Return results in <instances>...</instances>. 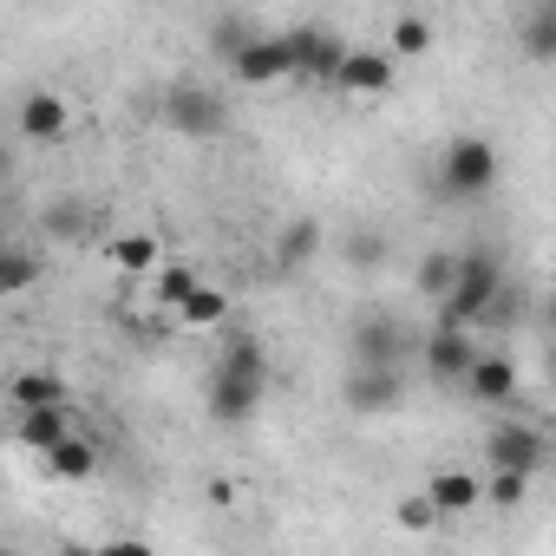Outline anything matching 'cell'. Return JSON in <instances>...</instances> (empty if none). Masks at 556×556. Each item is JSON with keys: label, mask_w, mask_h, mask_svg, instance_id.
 Listing matches in <instances>:
<instances>
[{"label": "cell", "mask_w": 556, "mask_h": 556, "mask_svg": "<svg viewBox=\"0 0 556 556\" xmlns=\"http://www.w3.org/2000/svg\"><path fill=\"white\" fill-rule=\"evenodd\" d=\"M400 354H406V328H400V321L374 315V321L354 328V361H361V367H400Z\"/></svg>", "instance_id": "5bb4252c"}, {"label": "cell", "mask_w": 556, "mask_h": 556, "mask_svg": "<svg viewBox=\"0 0 556 556\" xmlns=\"http://www.w3.org/2000/svg\"><path fill=\"white\" fill-rule=\"evenodd\" d=\"M262 393H268V354L255 334H236L210 374V419L216 426H249L262 413Z\"/></svg>", "instance_id": "6da1fadb"}, {"label": "cell", "mask_w": 556, "mask_h": 556, "mask_svg": "<svg viewBox=\"0 0 556 556\" xmlns=\"http://www.w3.org/2000/svg\"><path fill=\"white\" fill-rule=\"evenodd\" d=\"M419 354H426V374H432L439 387H465V374H471V361H478L484 348L471 341V328H458V321H439V328L419 341Z\"/></svg>", "instance_id": "52a82bcc"}, {"label": "cell", "mask_w": 556, "mask_h": 556, "mask_svg": "<svg viewBox=\"0 0 556 556\" xmlns=\"http://www.w3.org/2000/svg\"><path fill=\"white\" fill-rule=\"evenodd\" d=\"M177 321H184V328H223V321H229V295L210 289V282H197V295L177 308Z\"/></svg>", "instance_id": "cb8c5ba5"}, {"label": "cell", "mask_w": 556, "mask_h": 556, "mask_svg": "<svg viewBox=\"0 0 556 556\" xmlns=\"http://www.w3.org/2000/svg\"><path fill=\"white\" fill-rule=\"evenodd\" d=\"M47 465H53V478H66V484H86V478L99 471V445L73 432V439H60V445L47 452Z\"/></svg>", "instance_id": "ffe728a7"}, {"label": "cell", "mask_w": 556, "mask_h": 556, "mask_svg": "<svg viewBox=\"0 0 556 556\" xmlns=\"http://www.w3.org/2000/svg\"><path fill=\"white\" fill-rule=\"evenodd\" d=\"M105 255H112V268H118V275H151V268L164 262V242H157L151 229H125V236H112V242H105Z\"/></svg>", "instance_id": "2e32d148"}, {"label": "cell", "mask_w": 556, "mask_h": 556, "mask_svg": "<svg viewBox=\"0 0 556 556\" xmlns=\"http://www.w3.org/2000/svg\"><path fill=\"white\" fill-rule=\"evenodd\" d=\"M491 184H497V144L478 138V131L452 138L445 157H439V197H445V203H471V197H484Z\"/></svg>", "instance_id": "3957f363"}, {"label": "cell", "mask_w": 556, "mask_h": 556, "mask_svg": "<svg viewBox=\"0 0 556 556\" xmlns=\"http://www.w3.org/2000/svg\"><path fill=\"white\" fill-rule=\"evenodd\" d=\"M465 400L471 406H510L517 400V361H504V354H478L471 361V374H465Z\"/></svg>", "instance_id": "8fae6325"}, {"label": "cell", "mask_w": 556, "mask_h": 556, "mask_svg": "<svg viewBox=\"0 0 556 556\" xmlns=\"http://www.w3.org/2000/svg\"><path fill=\"white\" fill-rule=\"evenodd\" d=\"M426 47H432V21H426V14H400V21H393V53H400V60H419Z\"/></svg>", "instance_id": "4316f807"}, {"label": "cell", "mask_w": 556, "mask_h": 556, "mask_svg": "<svg viewBox=\"0 0 556 556\" xmlns=\"http://www.w3.org/2000/svg\"><path fill=\"white\" fill-rule=\"evenodd\" d=\"M8 400H14V413H27V406H60L66 387H60V374L34 367V374H14V380H8Z\"/></svg>", "instance_id": "44dd1931"}, {"label": "cell", "mask_w": 556, "mask_h": 556, "mask_svg": "<svg viewBox=\"0 0 556 556\" xmlns=\"http://www.w3.org/2000/svg\"><path fill=\"white\" fill-rule=\"evenodd\" d=\"M523 491H530V471H504V465H491V478H484V504L517 510V504H523Z\"/></svg>", "instance_id": "484cf974"}, {"label": "cell", "mask_w": 556, "mask_h": 556, "mask_svg": "<svg viewBox=\"0 0 556 556\" xmlns=\"http://www.w3.org/2000/svg\"><path fill=\"white\" fill-rule=\"evenodd\" d=\"M229 73H236V86H282V79H295L289 34H249V47L229 60Z\"/></svg>", "instance_id": "5b68a950"}, {"label": "cell", "mask_w": 556, "mask_h": 556, "mask_svg": "<svg viewBox=\"0 0 556 556\" xmlns=\"http://www.w3.org/2000/svg\"><path fill=\"white\" fill-rule=\"evenodd\" d=\"M393 517H400V530H419V536L445 523V510L432 504V491H413V497H400V510H393Z\"/></svg>", "instance_id": "83f0119b"}, {"label": "cell", "mask_w": 556, "mask_h": 556, "mask_svg": "<svg viewBox=\"0 0 556 556\" xmlns=\"http://www.w3.org/2000/svg\"><path fill=\"white\" fill-rule=\"evenodd\" d=\"M40 229H47L53 242H86V236H92V210H86V203H73V197H66V203H47Z\"/></svg>", "instance_id": "603a6c76"}, {"label": "cell", "mask_w": 556, "mask_h": 556, "mask_svg": "<svg viewBox=\"0 0 556 556\" xmlns=\"http://www.w3.org/2000/svg\"><path fill=\"white\" fill-rule=\"evenodd\" d=\"M341 400H348V413L380 419V413H393V406L406 400V367H361V361H354V374H348Z\"/></svg>", "instance_id": "ba28073f"}, {"label": "cell", "mask_w": 556, "mask_h": 556, "mask_svg": "<svg viewBox=\"0 0 556 556\" xmlns=\"http://www.w3.org/2000/svg\"><path fill=\"white\" fill-rule=\"evenodd\" d=\"M497 295H504V268H497V255L471 249V255L458 262V282H452V295L439 302V321L478 328V321H484V315L497 308Z\"/></svg>", "instance_id": "7a4b0ae2"}, {"label": "cell", "mask_w": 556, "mask_h": 556, "mask_svg": "<svg viewBox=\"0 0 556 556\" xmlns=\"http://www.w3.org/2000/svg\"><path fill=\"white\" fill-rule=\"evenodd\" d=\"M315 249H321V223L315 216H295L282 236H275V262H282V268H302Z\"/></svg>", "instance_id": "7402d4cb"}, {"label": "cell", "mask_w": 556, "mask_h": 556, "mask_svg": "<svg viewBox=\"0 0 556 556\" xmlns=\"http://www.w3.org/2000/svg\"><path fill=\"white\" fill-rule=\"evenodd\" d=\"M14 125H21L27 144H60V138L73 131V112H66V99H60L53 86H40V92L21 99V118H14Z\"/></svg>", "instance_id": "30bf717a"}, {"label": "cell", "mask_w": 556, "mask_h": 556, "mask_svg": "<svg viewBox=\"0 0 556 556\" xmlns=\"http://www.w3.org/2000/svg\"><path fill=\"white\" fill-rule=\"evenodd\" d=\"M517 47H523V60H536V66H556V0H543V8L517 27Z\"/></svg>", "instance_id": "e0dca14e"}, {"label": "cell", "mask_w": 556, "mask_h": 556, "mask_svg": "<svg viewBox=\"0 0 556 556\" xmlns=\"http://www.w3.org/2000/svg\"><path fill=\"white\" fill-rule=\"evenodd\" d=\"M393 60H400L393 47H348L334 92H348V99H380V92H393Z\"/></svg>", "instance_id": "9c48e42d"}, {"label": "cell", "mask_w": 556, "mask_h": 556, "mask_svg": "<svg viewBox=\"0 0 556 556\" xmlns=\"http://www.w3.org/2000/svg\"><path fill=\"white\" fill-rule=\"evenodd\" d=\"M380 255H387L380 236H354V242H348V262H380Z\"/></svg>", "instance_id": "f1b7e54d"}, {"label": "cell", "mask_w": 556, "mask_h": 556, "mask_svg": "<svg viewBox=\"0 0 556 556\" xmlns=\"http://www.w3.org/2000/svg\"><path fill=\"white\" fill-rule=\"evenodd\" d=\"M543 328L556 334V295H543Z\"/></svg>", "instance_id": "f546056e"}, {"label": "cell", "mask_w": 556, "mask_h": 556, "mask_svg": "<svg viewBox=\"0 0 556 556\" xmlns=\"http://www.w3.org/2000/svg\"><path fill=\"white\" fill-rule=\"evenodd\" d=\"M190 295H197V268L164 255V262L151 268V302H157V308H184Z\"/></svg>", "instance_id": "d6986e66"}, {"label": "cell", "mask_w": 556, "mask_h": 556, "mask_svg": "<svg viewBox=\"0 0 556 556\" xmlns=\"http://www.w3.org/2000/svg\"><path fill=\"white\" fill-rule=\"evenodd\" d=\"M34 282H40V255L14 242L8 255H0V295H27Z\"/></svg>", "instance_id": "d4e9b609"}, {"label": "cell", "mask_w": 556, "mask_h": 556, "mask_svg": "<svg viewBox=\"0 0 556 556\" xmlns=\"http://www.w3.org/2000/svg\"><path fill=\"white\" fill-rule=\"evenodd\" d=\"M426 491H432V504H439L445 517H465V510L484 504V478H478V471H432Z\"/></svg>", "instance_id": "9a60e30c"}, {"label": "cell", "mask_w": 556, "mask_h": 556, "mask_svg": "<svg viewBox=\"0 0 556 556\" xmlns=\"http://www.w3.org/2000/svg\"><path fill=\"white\" fill-rule=\"evenodd\" d=\"M157 118H164L177 138H223L229 105H223V92H210L203 79H170L164 99H157Z\"/></svg>", "instance_id": "277c9868"}, {"label": "cell", "mask_w": 556, "mask_h": 556, "mask_svg": "<svg viewBox=\"0 0 556 556\" xmlns=\"http://www.w3.org/2000/svg\"><path fill=\"white\" fill-rule=\"evenodd\" d=\"M484 458L504 465V471H536V465H543V432L523 426V419H510V426H497V432L484 439Z\"/></svg>", "instance_id": "7c38bea8"}, {"label": "cell", "mask_w": 556, "mask_h": 556, "mask_svg": "<svg viewBox=\"0 0 556 556\" xmlns=\"http://www.w3.org/2000/svg\"><path fill=\"white\" fill-rule=\"evenodd\" d=\"M289 47H295V79H302V86H328V92H334L341 60H348V40H341L334 27H295V34H289Z\"/></svg>", "instance_id": "8992f818"}, {"label": "cell", "mask_w": 556, "mask_h": 556, "mask_svg": "<svg viewBox=\"0 0 556 556\" xmlns=\"http://www.w3.org/2000/svg\"><path fill=\"white\" fill-rule=\"evenodd\" d=\"M14 439L27 445V452H53L60 439H73V413H66V400L60 406H27V413H14Z\"/></svg>", "instance_id": "4fadbf2b"}, {"label": "cell", "mask_w": 556, "mask_h": 556, "mask_svg": "<svg viewBox=\"0 0 556 556\" xmlns=\"http://www.w3.org/2000/svg\"><path fill=\"white\" fill-rule=\"evenodd\" d=\"M458 262H465V255H452V249H432V255H419V268H413V289H419L426 302H445V295H452V282H458Z\"/></svg>", "instance_id": "ac0fdd59"}]
</instances>
